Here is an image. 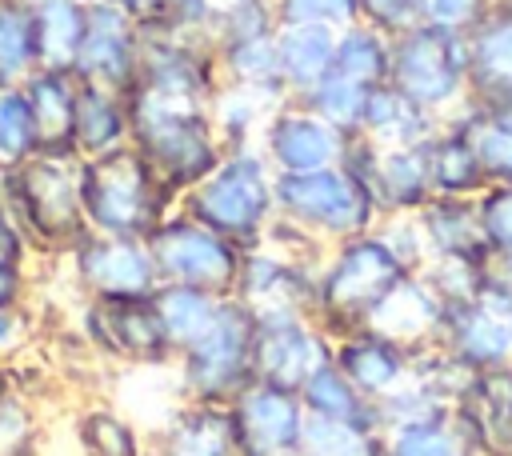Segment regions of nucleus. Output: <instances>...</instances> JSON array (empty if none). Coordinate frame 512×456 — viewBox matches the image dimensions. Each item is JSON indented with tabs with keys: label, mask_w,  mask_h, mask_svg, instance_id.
Returning <instances> with one entry per match:
<instances>
[{
	"label": "nucleus",
	"mask_w": 512,
	"mask_h": 456,
	"mask_svg": "<svg viewBox=\"0 0 512 456\" xmlns=\"http://www.w3.org/2000/svg\"><path fill=\"white\" fill-rule=\"evenodd\" d=\"M40 440L44 424L36 400L8 384V392L0 396V456H40Z\"/></svg>",
	"instance_id": "43"
},
{
	"label": "nucleus",
	"mask_w": 512,
	"mask_h": 456,
	"mask_svg": "<svg viewBox=\"0 0 512 456\" xmlns=\"http://www.w3.org/2000/svg\"><path fill=\"white\" fill-rule=\"evenodd\" d=\"M280 24H320L344 32L360 20V0H276Z\"/></svg>",
	"instance_id": "46"
},
{
	"label": "nucleus",
	"mask_w": 512,
	"mask_h": 456,
	"mask_svg": "<svg viewBox=\"0 0 512 456\" xmlns=\"http://www.w3.org/2000/svg\"><path fill=\"white\" fill-rule=\"evenodd\" d=\"M452 404L432 392L428 384H420L416 376H408L400 388H392L384 400H376V412H380V428H392V424H412V420H428L436 412H448Z\"/></svg>",
	"instance_id": "45"
},
{
	"label": "nucleus",
	"mask_w": 512,
	"mask_h": 456,
	"mask_svg": "<svg viewBox=\"0 0 512 456\" xmlns=\"http://www.w3.org/2000/svg\"><path fill=\"white\" fill-rule=\"evenodd\" d=\"M148 248H152L160 284H188V288H204L216 296H232L244 248L212 232L196 216H188L180 204L148 236Z\"/></svg>",
	"instance_id": "10"
},
{
	"label": "nucleus",
	"mask_w": 512,
	"mask_h": 456,
	"mask_svg": "<svg viewBox=\"0 0 512 456\" xmlns=\"http://www.w3.org/2000/svg\"><path fill=\"white\" fill-rule=\"evenodd\" d=\"M140 48H144L140 28L108 0H96V4H88V28L80 40L72 76L128 96L136 84V72H140Z\"/></svg>",
	"instance_id": "17"
},
{
	"label": "nucleus",
	"mask_w": 512,
	"mask_h": 456,
	"mask_svg": "<svg viewBox=\"0 0 512 456\" xmlns=\"http://www.w3.org/2000/svg\"><path fill=\"white\" fill-rule=\"evenodd\" d=\"M444 120L424 112L420 104H412L396 84H380L368 92L364 104V120H360V136H368L380 148H396V144H424L432 140V132Z\"/></svg>",
	"instance_id": "29"
},
{
	"label": "nucleus",
	"mask_w": 512,
	"mask_h": 456,
	"mask_svg": "<svg viewBox=\"0 0 512 456\" xmlns=\"http://www.w3.org/2000/svg\"><path fill=\"white\" fill-rule=\"evenodd\" d=\"M76 336L84 348L116 372H172L176 348L168 340L164 316L152 296L128 300H80L76 296Z\"/></svg>",
	"instance_id": "6"
},
{
	"label": "nucleus",
	"mask_w": 512,
	"mask_h": 456,
	"mask_svg": "<svg viewBox=\"0 0 512 456\" xmlns=\"http://www.w3.org/2000/svg\"><path fill=\"white\" fill-rule=\"evenodd\" d=\"M492 268H500V272L512 280V252H500V256H492Z\"/></svg>",
	"instance_id": "55"
},
{
	"label": "nucleus",
	"mask_w": 512,
	"mask_h": 456,
	"mask_svg": "<svg viewBox=\"0 0 512 456\" xmlns=\"http://www.w3.org/2000/svg\"><path fill=\"white\" fill-rule=\"evenodd\" d=\"M332 72L364 84V88H380L392 76V36H384L380 28L356 20L344 32H336V56H332Z\"/></svg>",
	"instance_id": "37"
},
{
	"label": "nucleus",
	"mask_w": 512,
	"mask_h": 456,
	"mask_svg": "<svg viewBox=\"0 0 512 456\" xmlns=\"http://www.w3.org/2000/svg\"><path fill=\"white\" fill-rule=\"evenodd\" d=\"M180 208L232 244L256 248L276 220V172L260 148H232L196 188L180 196Z\"/></svg>",
	"instance_id": "5"
},
{
	"label": "nucleus",
	"mask_w": 512,
	"mask_h": 456,
	"mask_svg": "<svg viewBox=\"0 0 512 456\" xmlns=\"http://www.w3.org/2000/svg\"><path fill=\"white\" fill-rule=\"evenodd\" d=\"M388 84H396L424 112L448 120L472 96L464 32L420 20L408 32L392 36V76H388Z\"/></svg>",
	"instance_id": "9"
},
{
	"label": "nucleus",
	"mask_w": 512,
	"mask_h": 456,
	"mask_svg": "<svg viewBox=\"0 0 512 456\" xmlns=\"http://www.w3.org/2000/svg\"><path fill=\"white\" fill-rule=\"evenodd\" d=\"M508 364H512V340H508Z\"/></svg>",
	"instance_id": "56"
},
{
	"label": "nucleus",
	"mask_w": 512,
	"mask_h": 456,
	"mask_svg": "<svg viewBox=\"0 0 512 456\" xmlns=\"http://www.w3.org/2000/svg\"><path fill=\"white\" fill-rule=\"evenodd\" d=\"M80 204L88 232L148 240L160 220L176 212L180 196L132 144H124L116 152L80 160Z\"/></svg>",
	"instance_id": "4"
},
{
	"label": "nucleus",
	"mask_w": 512,
	"mask_h": 456,
	"mask_svg": "<svg viewBox=\"0 0 512 456\" xmlns=\"http://www.w3.org/2000/svg\"><path fill=\"white\" fill-rule=\"evenodd\" d=\"M316 272H320V260H308V256H296V252H284V248L260 240L256 248H244L232 296L256 316L284 312V308L312 312Z\"/></svg>",
	"instance_id": "16"
},
{
	"label": "nucleus",
	"mask_w": 512,
	"mask_h": 456,
	"mask_svg": "<svg viewBox=\"0 0 512 456\" xmlns=\"http://www.w3.org/2000/svg\"><path fill=\"white\" fill-rule=\"evenodd\" d=\"M216 68H220V84L248 88L256 96H264L268 104L288 100V88L280 80V60H276V36L216 44Z\"/></svg>",
	"instance_id": "31"
},
{
	"label": "nucleus",
	"mask_w": 512,
	"mask_h": 456,
	"mask_svg": "<svg viewBox=\"0 0 512 456\" xmlns=\"http://www.w3.org/2000/svg\"><path fill=\"white\" fill-rule=\"evenodd\" d=\"M332 364L368 400H384L392 388H400L412 376V348L396 344L376 328H356L332 340Z\"/></svg>",
	"instance_id": "19"
},
{
	"label": "nucleus",
	"mask_w": 512,
	"mask_h": 456,
	"mask_svg": "<svg viewBox=\"0 0 512 456\" xmlns=\"http://www.w3.org/2000/svg\"><path fill=\"white\" fill-rule=\"evenodd\" d=\"M228 412L240 456H300V440L308 424L300 392L268 380H252L228 404Z\"/></svg>",
	"instance_id": "14"
},
{
	"label": "nucleus",
	"mask_w": 512,
	"mask_h": 456,
	"mask_svg": "<svg viewBox=\"0 0 512 456\" xmlns=\"http://www.w3.org/2000/svg\"><path fill=\"white\" fill-rule=\"evenodd\" d=\"M36 332H40V316H36L32 304L0 308V360H12L20 352H28Z\"/></svg>",
	"instance_id": "50"
},
{
	"label": "nucleus",
	"mask_w": 512,
	"mask_h": 456,
	"mask_svg": "<svg viewBox=\"0 0 512 456\" xmlns=\"http://www.w3.org/2000/svg\"><path fill=\"white\" fill-rule=\"evenodd\" d=\"M276 104H268L264 96L248 92V88H236V84H220L208 112H212V124H216V136L224 144V152L232 148H256L260 140V128L268 120Z\"/></svg>",
	"instance_id": "39"
},
{
	"label": "nucleus",
	"mask_w": 512,
	"mask_h": 456,
	"mask_svg": "<svg viewBox=\"0 0 512 456\" xmlns=\"http://www.w3.org/2000/svg\"><path fill=\"white\" fill-rule=\"evenodd\" d=\"M132 140V120H128V96L112 92L104 84H76V120H72V148L80 160L116 152Z\"/></svg>",
	"instance_id": "25"
},
{
	"label": "nucleus",
	"mask_w": 512,
	"mask_h": 456,
	"mask_svg": "<svg viewBox=\"0 0 512 456\" xmlns=\"http://www.w3.org/2000/svg\"><path fill=\"white\" fill-rule=\"evenodd\" d=\"M128 120H132V148L156 168V176L184 196L196 188L224 156L208 104L172 100L144 88L128 92Z\"/></svg>",
	"instance_id": "3"
},
{
	"label": "nucleus",
	"mask_w": 512,
	"mask_h": 456,
	"mask_svg": "<svg viewBox=\"0 0 512 456\" xmlns=\"http://www.w3.org/2000/svg\"><path fill=\"white\" fill-rule=\"evenodd\" d=\"M412 276V268L388 248V240L372 228L332 244L316 272L312 316L336 340L344 332L368 328L380 304Z\"/></svg>",
	"instance_id": "2"
},
{
	"label": "nucleus",
	"mask_w": 512,
	"mask_h": 456,
	"mask_svg": "<svg viewBox=\"0 0 512 456\" xmlns=\"http://www.w3.org/2000/svg\"><path fill=\"white\" fill-rule=\"evenodd\" d=\"M508 340H512V324L496 320L488 308H480L476 300H456L444 304V324H440V344L448 352H456L468 368H496L508 364Z\"/></svg>",
	"instance_id": "26"
},
{
	"label": "nucleus",
	"mask_w": 512,
	"mask_h": 456,
	"mask_svg": "<svg viewBox=\"0 0 512 456\" xmlns=\"http://www.w3.org/2000/svg\"><path fill=\"white\" fill-rule=\"evenodd\" d=\"M80 456H148V424L112 400H84L72 416Z\"/></svg>",
	"instance_id": "27"
},
{
	"label": "nucleus",
	"mask_w": 512,
	"mask_h": 456,
	"mask_svg": "<svg viewBox=\"0 0 512 456\" xmlns=\"http://www.w3.org/2000/svg\"><path fill=\"white\" fill-rule=\"evenodd\" d=\"M456 416L472 432L480 456H512V364L480 368L456 400Z\"/></svg>",
	"instance_id": "21"
},
{
	"label": "nucleus",
	"mask_w": 512,
	"mask_h": 456,
	"mask_svg": "<svg viewBox=\"0 0 512 456\" xmlns=\"http://www.w3.org/2000/svg\"><path fill=\"white\" fill-rule=\"evenodd\" d=\"M32 296H36V264L0 256V308L32 304Z\"/></svg>",
	"instance_id": "52"
},
{
	"label": "nucleus",
	"mask_w": 512,
	"mask_h": 456,
	"mask_svg": "<svg viewBox=\"0 0 512 456\" xmlns=\"http://www.w3.org/2000/svg\"><path fill=\"white\" fill-rule=\"evenodd\" d=\"M0 256H12V260H28V264H36V256H32V248H28L24 232L16 228V220H12L8 204H4V196H0Z\"/></svg>",
	"instance_id": "54"
},
{
	"label": "nucleus",
	"mask_w": 512,
	"mask_h": 456,
	"mask_svg": "<svg viewBox=\"0 0 512 456\" xmlns=\"http://www.w3.org/2000/svg\"><path fill=\"white\" fill-rule=\"evenodd\" d=\"M452 128L464 132L488 184H512V96L508 100H480L468 96L452 116Z\"/></svg>",
	"instance_id": "24"
},
{
	"label": "nucleus",
	"mask_w": 512,
	"mask_h": 456,
	"mask_svg": "<svg viewBox=\"0 0 512 456\" xmlns=\"http://www.w3.org/2000/svg\"><path fill=\"white\" fill-rule=\"evenodd\" d=\"M368 92H372V88H364V84H356V80H348V76H340V72H328V76H320L308 92H300L296 100H300L304 108H312L316 116H324L328 124H336L340 132L352 136V132H360Z\"/></svg>",
	"instance_id": "41"
},
{
	"label": "nucleus",
	"mask_w": 512,
	"mask_h": 456,
	"mask_svg": "<svg viewBox=\"0 0 512 456\" xmlns=\"http://www.w3.org/2000/svg\"><path fill=\"white\" fill-rule=\"evenodd\" d=\"M252 344H256V312H248L236 296H228L212 332L176 356L172 364L176 396L204 404H232L256 380Z\"/></svg>",
	"instance_id": "7"
},
{
	"label": "nucleus",
	"mask_w": 512,
	"mask_h": 456,
	"mask_svg": "<svg viewBox=\"0 0 512 456\" xmlns=\"http://www.w3.org/2000/svg\"><path fill=\"white\" fill-rule=\"evenodd\" d=\"M300 456H384V428L356 420L308 416Z\"/></svg>",
	"instance_id": "40"
},
{
	"label": "nucleus",
	"mask_w": 512,
	"mask_h": 456,
	"mask_svg": "<svg viewBox=\"0 0 512 456\" xmlns=\"http://www.w3.org/2000/svg\"><path fill=\"white\" fill-rule=\"evenodd\" d=\"M32 16H36L40 68L72 72L84 28H88V4H80V0H32Z\"/></svg>",
	"instance_id": "35"
},
{
	"label": "nucleus",
	"mask_w": 512,
	"mask_h": 456,
	"mask_svg": "<svg viewBox=\"0 0 512 456\" xmlns=\"http://www.w3.org/2000/svg\"><path fill=\"white\" fill-rule=\"evenodd\" d=\"M476 208H480V224L492 256L512 252V184H488L476 196Z\"/></svg>",
	"instance_id": "47"
},
{
	"label": "nucleus",
	"mask_w": 512,
	"mask_h": 456,
	"mask_svg": "<svg viewBox=\"0 0 512 456\" xmlns=\"http://www.w3.org/2000/svg\"><path fill=\"white\" fill-rule=\"evenodd\" d=\"M488 8H492V0H424V24L468 32Z\"/></svg>",
	"instance_id": "51"
},
{
	"label": "nucleus",
	"mask_w": 512,
	"mask_h": 456,
	"mask_svg": "<svg viewBox=\"0 0 512 456\" xmlns=\"http://www.w3.org/2000/svg\"><path fill=\"white\" fill-rule=\"evenodd\" d=\"M76 76L60 68H36L20 88L32 104L36 132H40V152H60L76 156L72 148V120H76Z\"/></svg>",
	"instance_id": "28"
},
{
	"label": "nucleus",
	"mask_w": 512,
	"mask_h": 456,
	"mask_svg": "<svg viewBox=\"0 0 512 456\" xmlns=\"http://www.w3.org/2000/svg\"><path fill=\"white\" fill-rule=\"evenodd\" d=\"M256 148L264 152L272 172H316L340 164L348 148V132H340L336 124L304 108L296 96H288L268 112Z\"/></svg>",
	"instance_id": "15"
},
{
	"label": "nucleus",
	"mask_w": 512,
	"mask_h": 456,
	"mask_svg": "<svg viewBox=\"0 0 512 456\" xmlns=\"http://www.w3.org/2000/svg\"><path fill=\"white\" fill-rule=\"evenodd\" d=\"M148 456H240L228 404L176 400L148 428Z\"/></svg>",
	"instance_id": "18"
},
{
	"label": "nucleus",
	"mask_w": 512,
	"mask_h": 456,
	"mask_svg": "<svg viewBox=\"0 0 512 456\" xmlns=\"http://www.w3.org/2000/svg\"><path fill=\"white\" fill-rule=\"evenodd\" d=\"M424 152H428V176H432V192L436 196H480L488 188L480 156L472 152L464 132L452 128L448 120L432 132Z\"/></svg>",
	"instance_id": "32"
},
{
	"label": "nucleus",
	"mask_w": 512,
	"mask_h": 456,
	"mask_svg": "<svg viewBox=\"0 0 512 456\" xmlns=\"http://www.w3.org/2000/svg\"><path fill=\"white\" fill-rule=\"evenodd\" d=\"M40 68L32 0H0V88L24 84Z\"/></svg>",
	"instance_id": "38"
},
{
	"label": "nucleus",
	"mask_w": 512,
	"mask_h": 456,
	"mask_svg": "<svg viewBox=\"0 0 512 456\" xmlns=\"http://www.w3.org/2000/svg\"><path fill=\"white\" fill-rule=\"evenodd\" d=\"M472 300H476L480 308H488L496 320L512 324V280H508L500 268H484V272H480V284H476Z\"/></svg>",
	"instance_id": "53"
},
{
	"label": "nucleus",
	"mask_w": 512,
	"mask_h": 456,
	"mask_svg": "<svg viewBox=\"0 0 512 456\" xmlns=\"http://www.w3.org/2000/svg\"><path fill=\"white\" fill-rule=\"evenodd\" d=\"M336 56V32L320 24H280L276 28V60H280V80L288 96L308 92L320 76L332 72Z\"/></svg>",
	"instance_id": "30"
},
{
	"label": "nucleus",
	"mask_w": 512,
	"mask_h": 456,
	"mask_svg": "<svg viewBox=\"0 0 512 456\" xmlns=\"http://www.w3.org/2000/svg\"><path fill=\"white\" fill-rule=\"evenodd\" d=\"M440 324H444V300H440V292L428 284L424 272H412L380 304V312L372 316L368 328H376V332H384L396 344H404V348L416 352V348H428V344L440 340Z\"/></svg>",
	"instance_id": "23"
},
{
	"label": "nucleus",
	"mask_w": 512,
	"mask_h": 456,
	"mask_svg": "<svg viewBox=\"0 0 512 456\" xmlns=\"http://www.w3.org/2000/svg\"><path fill=\"white\" fill-rule=\"evenodd\" d=\"M412 376H416L420 384H428L432 392H440V396L456 408V400L468 392V384H472L476 368H468L456 352H448V348L436 340V344H428V348H416V352H412Z\"/></svg>",
	"instance_id": "44"
},
{
	"label": "nucleus",
	"mask_w": 512,
	"mask_h": 456,
	"mask_svg": "<svg viewBox=\"0 0 512 456\" xmlns=\"http://www.w3.org/2000/svg\"><path fill=\"white\" fill-rule=\"evenodd\" d=\"M376 232L388 240V248H392L412 272H424V264L432 260L416 212H404V216H380V220H376Z\"/></svg>",
	"instance_id": "48"
},
{
	"label": "nucleus",
	"mask_w": 512,
	"mask_h": 456,
	"mask_svg": "<svg viewBox=\"0 0 512 456\" xmlns=\"http://www.w3.org/2000/svg\"><path fill=\"white\" fill-rule=\"evenodd\" d=\"M468 40V84L480 100L512 96V0H492V8L464 32Z\"/></svg>",
	"instance_id": "22"
},
{
	"label": "nucleus",
	"mask_w": 512,
	"mask_h": 456,
	"mask_svg": "<svg viewBox=\"0 0 512 456\" xmlns=\"http://www.w3.org/2000/svg\"><path fill=\"white\" fill-rule=\"evenodd\" d=\"M252 356H256V380L300 392V384L320 364L332 360V336L320 328L312 312H300V308L260 312Z\"/></svg>",
	"instance_id": "13"
},
{
	"label": "nucleus",
	"mask_w": 512,
	"mask_h": 456,
	"mask_svg": "<svg viewBox=\"0 0 512 456\" xmlns=\"http://www.w3.org/2000/svg\"><path fill=\"white\" fill-rule=\"evenodd\" d=\"M224 300L228 296H216V292H204V288H188V284H160L156 288V308L164 316V328H168V340H172L176 356L184 348H192L200 336L212 332V324L224 312Z\"/></svg>",
	"instance_id": "34"
},
{
	"label": "nucleus",
	"mask_w": 512,
	"mask_h": 456,
	"mask_svg": "<svg viewBox=\"0 0 512 456\" xmlns=\"http://www.w3.org/2000/svg\"><path fill=\"white\" fill-rule=\"evenodd\" d=\"M0 196L36 260H64L88 232L80 204V156L36 152L0 168Z\"/></svg>",
	"instance_id": "1"
},
{
	"label": "nucleus",
	"mask_w": 512,
	"mask_h": 456,
	"mask_svg": "<svg viewBox=\"0 0 512 456\" xmlns=\"http://www.w3.org/2000/svg\"><path fill=\"white\" fill-rule=\"evenodd\" d=\"M60 264L80 300H128V296H152L160 288V272L148 240H132V236L84 232Z\"/></svg>",
	"instance_id": "11"
},
{
	"label": "nucleus",
	"mask_w": 512,
	"mask_h": 456,
	"mask_svg": "<svg viewBox=\"0 0 512 456\" xmlns=\"http://www.w3.org/2000/svg\"><path fill=\"white\" fill-rule=\"evenodd\" d=\"M300 400H304V412H308V416L356 420V424H376V428H380L376 400H368L332 360L320 364V368L300 384Z\"/></svg>",
	"instance_id": "36"
},
{
	"label": "nucleus",
	"mask_w": 512,
	"mask_h": 456,
	"mask_svg": "<svg viewBox=\"0 0 512 456\" xmlns=\"http://www.w3.org/2000/svg\"><path fill=\"white\" fill-rule=\"evenodd\" d=\"M384 456H480V448L456 408H448L428 420L384 428Z\"/></svg>",
	"instance_id": "33"
},
{
	"label": "nucleus",
	"mask_w": 512,
	"mask_h": 456,
	"mask_svg": "<svg viewBox=\"0 0 512 456\" xmlns=\"http://www.w3.org/2000/svg\"><path fill=\"white\" fill-rule=\"evenodd\" d=\"M360 20L384 36H400L424 20V0H360Z\"/></svg>",
	"instance_id": "49"
},
{
	"label": "nucleus",
	"mask_w": 512,
	"mask_h": 456,
	"mask_svg": "<svg viewBox=\"0 0 512 456\" xmlns=\"http://www.w3.org/2000/svg\"><path fill=\"white\" fill-rule=\"evenodd\" d=\"M424 144L380 148L368 136L352 132L348 136V148L340 156V168L352 172L364 184V192L372 196V204H376L380 216L420 212L436 196L432 192V176H428V152H424Z\"/></svg>",
	"instance_id": "12"
},
{
	"label": "nucleus",
	"mask_w": 512,
	"mask_h": 456,
	"mask_svg": "<svg viewBox=\"0 0 512 456\" xmlns=\"http://www.w3.org/2000/svg\"><path fill=\"white\" fill-rule=\"evenodd\" d=\"M276 216L304 228L324 248L372 232L380 220L364 184L340 164L316 172H276Z\"/></svg>",
	"instance_id": "8"
},
{
	"label": "nucleus",
	"mask_w": 512,
	"mask_h": 456,
	"mask_svg": "<svg viewBox=\"0 0 512 456\" xmlns=\"http://www.w3.org/2000/svg\"><path fill=\"white\" fill-rule=\"evenodd\" d=\"M80 4H96V0H80Z\"/></svg>",
	"instance_id": "57"
},
{
	"label": "nucleus",
	"mask_w": 512,
	"mask_h": 456,
	"mask_svg": "<svg viewBox=\"0 0 512 456\" xmlns=\"http://www.w3.org/2000/svg\"><path fill=\"white\" fill-rule=\"evenodd\" d=\"M36 152H40V132H36V116L24 88L20 84L0 88V168L20 164Z\"/></svg>",
	"instance_id": "42"
},
{
	"label": "nucleus",
	"mask_w": 512,
	"mask_h": 456,
	"mask_svg": "<svg viewBox=\"0 0 512 456\" xmlns=\"http://www.w3.org/2000/svg\"><path fill=\"white\" fill-rule=\"evenodd\" d=\"M424 240H428V256L432 260H464V264H492V248L480 224V208L476 196H432L420 212H416Z\"/></svg>",
	"instance_id": "20"
}]
</instances>
